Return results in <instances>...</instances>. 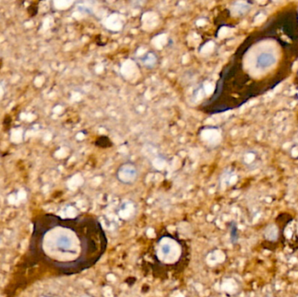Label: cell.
Returning <instances> with one entry per match:
<instances>
[{
  "instance_id": "1",
  "label": "cell",
  "mask_w": 298,
  "mask_h": 297,
  "mask_svg": "<svg viewBox=\"0 0 298 297\" xmlns=\"http://www.w3.org/2000/svg\"><path fill=\"white\" fill-rule=\"evenodd\" d=\"M39 246L46 262L58 274L74 276L99 263L108 250V238L93 215L72 218L49 215L42 222Z\"/></svg>"
},
{
  "instance_id": "2",
  "label": "cell",
  "mask_w": 298,
  "mask_h": 297,
  "mask_svg": "<svg viewBox=\"0 0 298 297\" xmlns=\"http://www.w3.org/2000/svg\"><path fill=\"white\" fill-rule=\"evenodd\" d=\"M184 245L172 235H163L156 241L154 250V261L161 267H177L184 259Z\"/></svg>"
},
{
  "instance_id": "3",
  "label": "cell",
  "mask_w": 298,
  "mask_h": 297,
  "mask_svg": "<svg viewBox=\"0 0 298 297\" xmlns=\"http://www.w3.org/2000/svg\"><path fill=\"white\" fill-rule=\"evenodd\" d=\"M138 168L133 161H125L117 170V180L123 185H133L138 180Z\"/></svg>"
},
{
  "instance_id": "4",
  "label": "cell",
  "mask_w": 298,
  "mask_h": 297,
  "mask_svg": "<svg viewBox=\"0 0 298 297\" xmlns=\"http://www.w3.org/2000/svg\"><path fill=\"white\" fill-rule=\"evenodd\" d=\"M277 61L275 54L270 52H263L256 58V68L260 70L268 69Z\"/></svg>"
},
{
  "instance_id": "5",
  "label": "cell",
  "mask_w": 298,
  "mask_h": 297,
  "mask_svg": "<svg viewBox=\"0 0 298 297\" xmlns=\"http://www.w3.org/2000/svg\"><path fill=\"white\" fill-rule=\"evenodd\" d=\"M229 232H230V240L232 244L237 243L239 239V234H238L237 224L235 221H231L229 225Z\"/></svg>"
},
{
  "instance_id": "6",
  "label": "cell",
  "mask_w": 298,
  "mask_h": 297,
  "mask_svg": "<svg viewBox=\"0 0 298 297\" xmlns=\"http://www.w3.org/2000/svg\"><path fill=\"white\" fill-rule=\"evenodd\" d=\"M95 145L97 147H102V148H107V147H111L112 146V143L110 139L107 136H101L99 138L97 139Z\"/></svg>"
},
{
  "instance_id": "7",
  "label": "cell",
  "mask_w": 298,
  "mask_h": 297,
  "mask_svg": "<svg viewBox=\"0 0 298 297\" xmlns=\"http://www.w3.org/2000/svg\"><path fill=\"white\" fill-rule=\"evenodd\" d=\"M141 60H142L143 62H144L143 64L146 65L147 67L148 66V62H150V68L154 67V66L156 65V61H157L156 54H154L153 52H148L147 55H145V57H144L143 59H141Z\"/></svg>"
}]
</instances>
